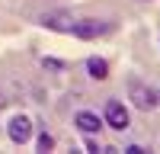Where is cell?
Masks as SVG:
<instances>
[{
	"label": "cell",
	"mask_w": 160,
	"mask_h": 154,
	"mask_svg": "<svg viewBox=\"0 0 160 154\" xmlns=\"http://www.w3.org/2000/svg\"><path fill=\"white\" fill-rule=\"evenodd\" d=\"M128 93H131V103H135L138 109H144V112H154L160 106V96L154 93L148 84H141V80H131L128 84Z\"/></svg>",
	"instance_id": "obj_1"
},
{
	"label": "cell",
	"mask_w": 160,
	"mask_h": 154,
	"mask_svg": "<svg viewBox=\"0 0 160 154\" xmlns=\"http://www.w3.org/2000/svg\"><path fill=\"white\" fill-rule=\"evenodd\" d=\"M109 29H112L109 19H74L71 23V35H77V38H99Z\"/></svg>",
	"instance_id": "obj_2"
},
{
	"label": "cell",
	"mask_w": 160,
	"mask_h": 154,
	"mask_svg": "<svg viewBox=\"0 0 160 154\" xmlns=\"http://www.w3.org/2000/svg\"><path fill=\"white\" fill-rule=\"evenodd\" d=\"M102 122H106V125H112L115 132H125V128L131 125L128 109H125L118 100H106V106H102Z\"/></svg>",
	"instance_id": "obj_3"
},
{
	"label": "cell",
	"mask_w": 160,
	"mask_h": 154,
	"mask_svg": "<svg viewBox=\"0 0 160 154\" xmlns=\"http://www.w3.org/2000/svg\"><path fill=\"white\" fill-rule=\"evenodd\" d=\"M32 119L29 116H13L10 119V125H7V135H10V141L13 145H26V141L32 138Z\"/></svg>",
	"instance_id": "obj_4"
},
{
	"label": "cell",
	"mask_w": 160,
	"mask_h": 154,
	"mask_svg": "<svg viewBox=\"0 0 160 154\" xmlns=\"http://www.w3.org/2000/svg\"><path fill=\"white\" fill-rule=\"evenodd\" d=\"M38 23L45 26V29H55V32H71V13H58V10H48L38 16Z\"/></svg>",
	"instance_id": "obj_5"
},
{
	"label": "cell",
	"mask_w": 160,
	"mask_h": 154,
	"mask_svg": "<svg viewBox=\"0 0 160 154\" xmlns=\"http://www.w3.org/2000/svg\"><path fill=\"white\" fill-rule=\"evenodd\" d=\"M74 125H77L80 135H96L99 128H102V119H99L96 112H90V109H80V112L74 116Z\"/></svg>",
	"instance_id": "obj_6"
},
{
	"label": "cell",
	"mask_w": 160,
	"mask_h": 154,
	"mask_svg": "<svg viewBox=\"0 0 160 154\" xmlns=\"http://www.w3.org/2000/svg\"><path fill=\"white\" fill-rule=\"evenodd\" d=\"M87 74L93 77V80H106V77H109V61L99 58V55L87 58Z\"/></svg>",
	"instance_id": "obj_7"
},
{
	"label": "cell",
	"mask_w": 160,
	"mask_h": 154,
	"mask_svg": "<svg viewBox=\"0 0 160 154\" xmlns=\"http://www.w3.org/2000/svg\"><path fill=\"white\" fill-rule=\"evenodd\" d=\"M35 148H38V151H51V148H55V141H51V135L42 132V135H38V141H35Z\"/></svg>",
	"instance_id": "obj_8"
},
{
	"label": "cell",
	"mask_w": 160,
	"mask_h": 154,
	"mask_svg": "<svg viewBox=\"0 0 160 154\" xmlns=\"http://www.w3.org/2000/svg\"><path fill=\"white\" fill-rule=\"evenodd\" d=\"M42 68H48V71H64V61H58V58H45Z\"/></svg>",
	"instance_id": "obj_9"
},
{
	"label": "cell",
	"mask_w": 160,
	"mask_h": 154,
	"mask_svg": "<svg viewBox=\"0 0 160 154\" xmlns=\"http://www.w3.org/2000/svg\"><path fill=\"white\" fill-rule=\"evenodd\" d=\"M83 145H87V151H90V154H102V148L93 141V135H83Z\"/></svg>",
	"instance_id": "obj_10"
},
{
	"label": "cell",
	"mask_w": 160,
	"mask_h": 154,
	"mask_svg": "<svg viewBox=\"0 0 160 154\" xmlns=\"http://www.w3.org/2000/svg\"><path fill=\"white\" fill-rule=\"evenodd\" d=\"M125 154H148V148H141V145H128Z\"/></svg>",
	"instance_id": "obj_11"
},
{
	"label": "cell",
	"mask_w": 160,
	"mask_h": 154,
	"mask_svg": "<svg viewBox=\"0 0 160 154\" xmlns=\"http://www.w3.org/2000/svg\"><path fill=\"white\" fill-rule=\"evenodd\" d=\"M157 96H160V93H157Z\"/></svg>",
	"instance_id": "obj_12"
}]
</instances>
